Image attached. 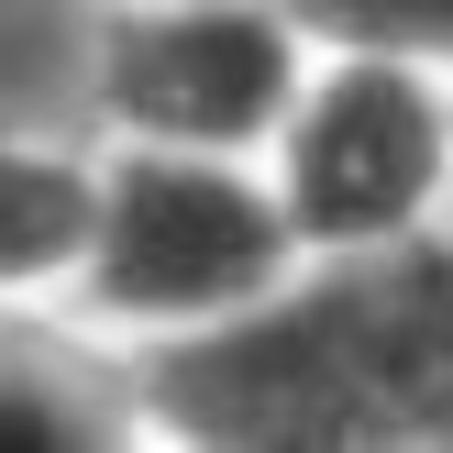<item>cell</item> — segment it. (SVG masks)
Returning a JSON list of instances; mask_svg holds the SVG:
<instances>
[{
  "instance_id": "cell-4",
  "label": "cell",
  "mask_w": 453,
  "mask_h": 453,
  "mask_svg": "<svg viewBox=\"0 0 453 453\" xmlns=\"http://www.w3.org/2000/svg\"><path fill=\"white\" fill-rule=\"evenodd\" d=\"M310 255L343 243L432 233L453 199V78L432 56H376V44H321L288 133L265 144Z\"/></svg>"
},
{
  "instance_id": "cell-5",
  "label": "cell",
  "mask_w": 453,
  "mask_h": 453,
  "mask_svg": "<svg viewBox=\"0 0 453 453\" xmlns=\"http://www.w3.org/2000/svg\"><path fill=\"white\" fill-rule=\"evenodd\" d=\"M133 432H155L144 354L122 332L78 343L22 299H0V453H111Z\"/></svg>"
},
{
  "instance_id": "cell-7",
  "label": "cell",
  "mask_w": 453,
  "mask_h": 453,
  "mask_svg": "<svg viewBox=\"0 0 453 453\" xmlns=\"http://www.w3.org/2000/svg\"><path fill=\"white\" fill-rule=\"evenodd\" d=\"M321 44H376V56L453 66V0H288Z\"/></svg>"
},
{
  "instance_id": "cell-6",
  "label": "cell",
  "mask_w": 453,
  "mask_h": 453,
  "mask_svg": "<svg viewBox=\"0 0 453 453\" xmlns=\"http://www.w3.org/2000/svg\"><path fill=\"white\" fill-rule=\"evenodd\" d=\"M88 221H100V166L56 144H0V299L78 288Z\"/></svg>"
},
{
  "instance_id": "cell-3",
  "label": "cell",
  "mask_w": 453,
  "mask_h": 453,
  "mask_svg": "<svg viewBox=\"0 0 453 453\" xmlns=\"http://www.w3.org/2000/svg\"><path fill=\"white\" fill-rule=\"evenodd\" d=\"M310 66H321V34L288 0H111L88 44V100L111 144L265 155Z\"/></svg>"
},
{
  "instance_id": "cell-1",
  "label": "cell",
  "mask_w": 453,
  "mask_h": 453,
  "mask_svg": "<svg viewBox=\"0 0 453 453\" xmlns=\"http://www.w3.org/2000/svg\"><path fill=\"white\" fill-rule=\"evenodd\" d=\"M144 354V410L211 453H420L453 442V243H343L277 299Z\"/></svg>"
},
{
  "instance_id": "cell-2",
  "label": "cell",
  "mask_w": 453,
  "mask_h": 453,
  "mask_svg": "<svg viewBox=\"0 0 453 453\" xmlns=\"http://www.w3.org/2000/svg\"><path fill=\"white\" fill-rule=\"evenodd\" d=\"M310 265L299 221H288L277 166L255 155H199V144H122L100 155V221L78 255V310L122 343H166V332H211L233 310L277 299Z\"/></svg>"
}]
</instances>
